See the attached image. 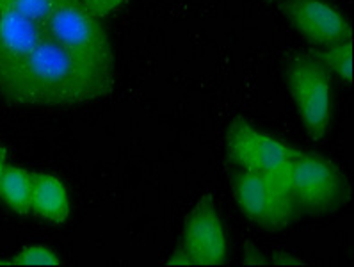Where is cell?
Returning <instances> with one entry per match:
<instances>
[{"label": "cell", "instance_id": "10", "mask_svg": "<svg viewBox=\"0 0 354 267\" xmlns=\"http://www.w3.org/2000/svg\"><path fill=\"white\" fill-rule=\"evenodd\" d=\"M30 212L43 221L61 225L70 216V196L64 184L50 173H34Z\"/></svg>", "mask_w": 354, "mask_h": 267}, {"label": "cell", "instance_id": "12", "mask_svg": "<svg viewBox=\"0 0 354 267\" xmlns=\"http://www.w3.org/2000/svg\"><path fill=\"white\" fill-rule=\"evenodd\" d=\"M313 57L338 79L353 84V39L321 46L313 52Z\"/></svg>", "mask_w": 354, "mask_h": 267}, {"label": "cell", "instance_id": "14", "mask_svg": "<svg viewBox=\"0 0 354 267\" xmlns=\"http://www.w3.org/2000/svg\"><path fill=\"white\" fill-rule=\"evenodd\" d=\"M54 6L55 0H0V8L13 9L17 13L26 15L30 20H36L39 24H45Z\"/></svg>", "mask_w": 354, "mask_h": 267}, {"label": "cell", "instance_id": "16", "mask_svg": "<svg viewBox=\"0 0 354 267\" xmlns=\"http://www.w3.org/2000/svg\"><path fill=\"white\" fill-rule=\"evenodd\" d=\"M6 167H8V150H6L4 145L0 142V180H2Z\"/></svg>", "mask_w": 354, "mask_h": 267}, {"label": "cell", "instance_id": "4", "mask_svg": "<svg viewBox=\"0 0 354 267\" xmlns=\"http://www.w3.org/2000/svg\"><path fill=\"white\" fill-rule=\"evenodd\" d=\"M287 84L304 129L313 141L326 138L333 113L331 77L313 54L297 55L287 66Z\"/></svg>", "mask_w": 354, "mask_h": 267}, {"label": "cell", "instance_id": "8", "mask_svg": "<svg viewBox=\"0 0 354 267\" xmlns=\"http://www.w3.org/2000/svg\"><path fill=\"white\" fill-rule=\"evenodd\" d=\"M281 13L304 39L317 46L353 39L347 18L324 0H287L281 4Z\"/></svg>", "mask_w": 354, "mask_h": 267}, {"label": "cell", "instance_id": "11", "mask_svg": "<svg viewBox=\"0 0 354 267\" xmlns=\"http://www.w3.org/2000/svg\"><path fill=\"white\" fill-rule=\"evenodd\" d=\"M34 173L26 167L8 166L0 180V200L20 216L30 212L34 189Z\"/></svg>", "mask_w": 354, "mask_h": 267}, {"label": "cell", "instance_id": "5", "mask_svg": "<svg viewBox=\"0 0 354 267\" xmlns=\"http://www.w3.org/2000/svg\"><path fill=\"white\" fill-rule=\"evenodd\" d=\"M234 194L244 216L267 232L287 228L297 214L288 180L241 169L234 176Z\"/></svg>", "mask_w": 354, "mask_h": 267}, {"label": "cell", "instance_id": "15", "mask_svg": "<svg viewBox=\"0 0 354 267\" xmlns=\"http://www.w3.org/2000/svg\"><path fill=\"white\" fill-rule=\"evenodd\" d=\"M82 2L88 8V11H91L96 18H102L116 11L125 0H82Z\"/></svg>", "mask_w": 354, "mask_h": 267}, {"label": "cell", "instance_id": "6", "mask_svg": "<svg viewBox=\"0 0 354 267\" xmlns=\"http://www.w3.org/2000/svg\"><path fill=\"white\" fill-rule=\"evenodd\" d=\"M226 148L230 159L242 172L260 173L281 180H288L290 164L297 154V148L271 134L262 132L241 118L232 121V125L228 127Z\"/></svg>", "mask_w": 354, "mask_h": 267}, {"label": "cell", "instance_id": "1", "mask_svg": "<svg viewBox=\"0 0 354 267\" xmlns=\"http://www.w3.org/2000/svg\"><path fill=\"white\" fill-rule=\"evenodd\" d=\"M6 100L20 105H73L104 96L100 88L52 38L43 36L24 66L0 86Z\"/></svg>", "mask_w": 354, "mask_h": 267}, {"label": "cell", "instance_id": "3", "mask_svg": "<svg viewBox=\"0 0 354 267\" xmlns=\"http://www.w3.org/2000/svg\"><path fill=\"white\" fill-rule=\"evenodd\" d=\"M288 185L297 214L324 216L338 210L349 196L340 167L322 155L297 150L288 172Z\"/></svg>", "mask_w": 354, "mask_h": 267}, {"label": "cell", "instance_id": "9", "mask_svg": "<svg viewBox=\"0 0 354 267\" xmlns=\"http://www.w3.org/2000/svg\"><path fill=\"white\" fill-rule=\"evenodd\" d=\"M45 36L43 24L0 8V86L24 66Z\"/></svg>", "mask_w": 354, "mask_h": 267}, {"label": "cell", "instance_id": "13", "mask_svg": "<svg viewBox=\"0 0 354 267\" xmlns=\"http://www.w3.org/2000/svg\"><path fill=\"white\" fill-rule=\"evenodd\" d=\"M2 266H59L61 259L54 250L46 246H27L18 251L13 259L8 262H0Z\"/></svg>", "mask_w": 354, "mask_h": 267}, {"label": "cell", "instance_id": "7", "mask_svg": "<svg viewBox=\"0 0 354 267\" xmlns=\"http://www.w3.org/2000/svg\"><path fill=\"white\" fill-rule=\"evenodd\" d=\"M228 255V239L212 196H203L189 214L180 244L167 266H221Z\"/></svg>", "mask_w": 354, "mask_h": 267}, {"label": "cell", "instance_id": "2", "mask_svg": "<svg viewBox=\"0 0 354 267\" xmlns=\"http://www.w3.org/2000/svg\"><path fill=\"white\" fill-rule=\"evenodd\" d=\"M48 38L54 39L80 70L107 93L114 79V54L111 42L96 18L82 0H55L50 17L43 24Z\"/></svg>", "mask_w": 354, "mask_h": 267}]
</instances>
